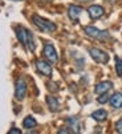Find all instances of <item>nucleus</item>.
Instances as JSON below:
<instances>
[{"label": "nucleus", "instance_id": "7", "mask_svg": "<svg viewBox=\"0 0 122 134\" xmlns=\"http://www.w3.org/2000/svg\"><path fill=\"white\" fill-rule=\"evenodd\" d=\"M36 69L43 76H47V77H51L52 76V65L45 60H37L36 61Z\"/></svg>", "mask_w": 122, "mask_h": 134}, {"label": "nucleus", "instance_id": "11", "mask_svg": "<svg viewBox=\"0 0 122 134\" xmlns=\"http://www.w3.org/2000/svg\"><path fill=\"white\" fill-rule=\"evenodd\" d=\"M109 101L114 109H122V93H114Z\"/></svg>", "mask_w": 122, "mask_h": 134}, {"label": "nucleus", "instance_id": "16", "mask_svg": "<svg viewBox=\"0 0 122 134\" xmlns=\"http://www.w3.org/2000/svg\"><path fill=\"white\" fill-rule=\"evenodd\" d=\"M68 122L72 125L73 129H76V133L80 131V124H78V120L77 118H68Z\"/></svg>", "mask_w": 122, "mask_h": 134}, {"label": "nucleus", "instance_id": "20", "mask_svg": "<svg viewBox=\"0 0 122 134\" xmlns=\"http://www.w3.org/2000/svg\"><path fill=\"white\" fill-rule=\"evenodd\" d=\"M63 133H73V130H69V129H64V130H58V134H63Z\"/></svg>", "mask_w": 122, "mask_h": 134}, {"label": "nucleus", "instance_id": "12", "mask_svg": "<svg viewBox=\"0 0 122 134\" xmlns=\"http://www.w3.org/2000/svg\"><path fill=\"white\" fill-rule=\"evenodd\" d=\"M92 118L96 120V121H98V122H102V121H105L108 118V113L104 109H98V110H96V111L92 113Z\"/></svg>", "mask_w": 122, "mask_h": 134}, {"label": "nucleus", "instance_id": "8", "mask_svg": "<svg viewBox=\"0 0 122 134\" xmlns=\"http://www.w3.org/2000/svg\"><path fill=\"white\" fill-rule=\"evenodd\" d=\"M88 13H89L90 19H93V20H97V19H99V17L104 16L105 11H104V8L101 7V5H90V7L88 8Z\"/></svg>", "mask_w": 122, "mask_h": 134}, {"label": "nucleus", "instance_id": "5", "mask_svg": "<svg viewBox=\"0 0 122 134\" xmlns=\"http://www.w3.org/2000/svg\"><path fill=\"white\" fill-rule=\"evenodd\" d=\"M25 94H27V82L24 79H19L15 85V98L17 101H21L24 100Z\"/></svg>", "mask_w": 122, "mask_h": 134}, {"label": "nucleus", "instance_id": "22", "mask_svg": "<svg viewBox=\"0 0 122 134\" xmlns=\"http://www.w3.org/2000/svg\"><path fill=\"white\" fill-rule=\"evenodd\" d=\"M13 2H21V0H13Z\"/></svg>", "mask_w": 122, "mask_h": 134}, {"label": "nucleus", "instance_id": "15", "mask_svg": "<svg viewBox=\"0 0 122 134\" xmlns=\"http://www.w3.org/2000/svg\"><path fill=\"white\" fill-rule=\"evenodd\" d=\"M115 70H117V74L122 76V59H119L118 56H115Z\"/></svg>", "mask_w": 122, "mask_h": 134}, {"label": "nucleus", "instance_id": "21", "mask_svg": "<svg viewBox=\"0 0 122 134\" xmlns=\"http://www.w3.org/2000/svg\"><path fill=\"white\" fill-rule=\"evenodd\" d=\"M81 3H89V2H93V0H78Z\"/></svg>", "mask_w": 122, "mask_h": 134}, {"label": "nucleus", "instance_id": "9", "mask_svg": "<svg viewBox=\"0 0 122 134\" xmlns=\"http://www.w3.org/2000/svg\"><path fill=\"white\" fill-rule=\"evenodd\" d=\"M81 12H82V8L78 7V5H74V4L69 5V8H68V16H69L70 20H73V21H77L78 20Z\"/></svg>", "mask_w": 122, "mask_h": 134}, {"label": "nucleus", "instance_id": "14", "mask_svg": "<svg viewBox=\"0 0 122 134\" xmlns=\"http://www.w3.org/2000/svg\"><path fill=\"white\" fill-rule=\"evenodd\" d=\"M36 125H37L36 120H35L33 117H31V116L25 117V118H24V121H23V126H24L25 129H32V127H35Z\"/></svg>", "mask_w": 122, "mask_h": 134}, {"label": "nucleus", "instance_id": "10", "mask_svg": "<svg viewBox=\"0 0 122 134\" xmlns=\"http://www.w3.org/2000/svg\"><path fill=\"white\" fill-rule=\"evenodd\" d=\"M112 82L110 81H102V82H99V84H97L96 85V88H94V92L97 93V94H102V93H108L110 89H112Z\"/></svg>", "mask_w": 122, "mask_h": 134}, {"label": "nucleus", "instance_id": "19", "mask_svg": "<svg viewBox=\"0 0 122 134\" xmlns=\"http://www.w3.org/2000/svg\"><path fill=\"white\" fill-rule=\"evenodd\" d=\"M8 133H9V134H21V130H19V129L13 127V129H11Z\"/></svg>", "mask_w": 122, "mask_h": 134}, {"label": "nucleus", "instance_id": "1", "mask_svg": "<svg viewBox=\"0 0 122 134\" xmlns=\"http://www.w3.org/2000/svg\"><path fill=\"white\" fill-rule=\"evenodd\" d=\"M15 32H16V37L17 40L21 43L25 48H28L31 52H35L36 51V44H35V39H33V35L31 31H28L27 28L21 27V25H17L15 28Z\"/></svg>", "mask_w": 122, "mask_h": 134}, {"label": "nucleus", "instance_id": "3", "mask_svg": "<svg viewBox=\"0 0 122 134\" xmlns=\"http://www.w3.org/2000/svg\"><path fill=\"white\" fill-rule=\"evenodd\" d=\"M85 33L92 37V39H96V40H99V41H105V40H109L110 39V35L108 33V31H101L96 27H85L84 28Z\"/></svg>", "mask_w": 122, "mask_h": 134}, {"label": "nucleus", "instance_id": "13", "mask_svg": "<svg viewBox=\"0 0 122 134\" xmlns=\"http://www.w3.org/2000/svg\"><path fill=\"white\" fill-rule=\"evenodd\" d=\"M47 104H48V106H49V109L52 111H57L60 109V104H58L57 98L52 97V96H48L47 97Z\"/></svg>", "mask_w": 122, "mask_h": 134}, {"label": "nucleus", "instance_id": "4", "mask_svg": "<svg viewBox=\"0 0 122 134\" xmlns=\"http://www.w3.org/2000/svg\"><path fill=\"white\" fill-rule=\"evenodd\" d=\"M89 54L92 56V59L96 63L106 64L109 61V54L106 52H104L102 49H99V48H89Z\"/></svg>", "mask_w": 122, "mask_h": 134}, {"label": "nucleus", "instance_id": "18", "mask_svg": "<svg viewBox=\"0 0 122 134\" xmlns=\"http://www.w3.org/2000/svg\"><path fill=\"white\" fill-rule=\"evenodd\" d=\"M115 131L122 134V120L117 121V124H115Z\"/></svg>", "mask_w": 122, "mask_h": 134}, {"label": "nucleus", "instance_id": "2", "mask_svg": "<svg viewBox=\"0 0 122 134\" xmlns=\"http://www.w3.org/2000/svg\"><path fill=\"white\" fill-rule=\"evenodd\" d=\"M32 21H33V24H35L40 31H43V32H54L56 28H57L56 24H53L52 21L47 20V19L38 16V15H33V16H32Z\"/></svg>", "mask_w": 122, "mask_h": 134}, {"label": "nucleus", "instance_id": "17", "mask_svg": "<svg viewBox=\"0 0 122 134\" xmlns=\"http://www.w3.org/2000/svg\"><path fill=\"white\" fill-rule=\"evenodd\" d=\"M110 98H109V96H108V93H102V94H101V97H98V102L99 104H105V102H108Z\"/></svg>", "mask_w": 122, "mask_h": 134}, {"label": "nucleus", "instance_id": "6", "mask_svg": "<svg viewBox=\"0 0 122 134\" xmlns=\"http://www.w3.org/2000/svg\"><path fill=\"white\" fill-rule=\"evenodd\" d=\"M43 53H44V57H45V59H47L49 63H52V64H56V63L58 61V56H57V52H56V49H54V47H53L52 44H45Z\"/></svg>", "mask_w": 122, "mask_h": 134}]
</instances>
